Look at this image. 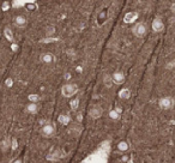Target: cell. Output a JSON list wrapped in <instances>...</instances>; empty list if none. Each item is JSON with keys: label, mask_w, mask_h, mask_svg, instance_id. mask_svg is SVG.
I'll use <instances>...</instances> for the list:
<instances>
[{"label": "cell", "mask_w": 175, "mask_h": 163, "mask_svg": "<svg viewBox=\"0 0 175 163\" xmlns=\"http://www.w3.org/2000/svg\"><path fill=\"white\" fill-rule=\"evenodd\" d=\"M170 11H172V12L175 14V1L173 3V4H172V5H170Z\"/></svg>", "instance_id": "21"}, {"label": "cell", "mask_w": 175, "mask_h": 163, "mask_svg": "<svg viewBox=\"0 0 175 163\" xmlns=\"http://www.w3.org/2000/svg\"><path fill=\"white\" fill-rule=\"evenodd\" d=\"M106 83H107V86H110V83H109V80H113V79L112 78H109V77H108V76H106Z\"/></svg>", "instance_id": "20"}, {"label": "cell", "mask_w": 175, "mask_h": 163, "mask_svg": "<svg viewBox=\"0 0 175 163\" xmlns=\"http://www.w3.org/2000/svg\"><path fill=\"white\" fill-rule=\"evenodd\" d=\"M138 18V13L137 12H128L125 16V22L126 23H131V22L136 21Z\"/></svg>", "instance_id": "11"}, {"label": "cell", "mask_w": 175, "mask_h": 163, "mask_svg": "<svg viewBox=\"0 0 175 163\" xmlns=\"http://www.w3.org/2000/svg\"><path fill=\"white\" fill-rule=\"evenodd\" d=\"M13 163H23V161L21 160V158H17V160H15V161H13Z\"/></svg>", "instance_id": "22"}, {"label": "cell", "mask_w": 175, "mask_h": 163, "mask_svg": "<svg viewBox=\"0 0 175 163\" xmlns=\"http://www.w3.org/2000/svg\"><path fill=\"white\" fill-rule=\"evenodd\" d=\"M15 25L18 28H23L27 25V18L24 16H17L15 17Z\"/></svg>", "instance_id": "9"}, {"label": "cell", "mask_w": 175, "mask_h": 163, "mask_svg": "<svg viewBox=\"0 0 175 163\" xmlns=\"http://www.w3.org/2000/svg\"><path fill=\"white\" fill-rule=\"evenodd\" d=\"M5 36H6V38H8V41H12L13 40V35H12V31H11V29L10 28H5Z\"/></svg>", "instance_id": "15"}, {"label": "cell", "mask_w": 175, "mask_h": 163, "mask_svg": "<svg viewBox=\"0 0 175 163\" xmlns=\"http://www.w3.org/2000/svg\"><path fill=\"white\" fill-rule=\"evenodd\" d=\"M174 99L170 97V96H166V97H162L158 101V106L162 108V109H170L174 107Z\"/></svg>", "instance_id": "3"}, {"label": "cell", "mask_w": 175, "mask_h": 163, "mask_svg": "<svg viewBox=\"0 0 175 163\" xmlns=\"http://www.w3.org/2000/svg\"><path fill=\"white\" fill-rule=\"evenodd\" d=\"M25 110L30 114H36L38 112V106H37V103H35V102H31V103H29L27 106Z\"/></svg>", "instance_id": "10"}, {"label": "cell", "mask_w": 175, "mask_h": 163, "mask_svg": "<svg viewBox=\"0 0 175 163\" xmlns=\"http://www.w3.org/2000/svg\"><path fill=\"white\" fill-rule=\"evenodd\" d=\"M118 149L120 150V151H127L128 150V144L126 142H120L119 145H118Z\"/></svg>", "instance_id": "14"}, {"label": "cell", "mask_w": 175, "mask_h": 163, "mask_svg": "<svg viewBox=\"0 0 175 163\" xmlns=\"http://www.w3.org/2000/svg\"><path fill=\"white\" fill-rule=\"evenodd\" d=\"M166 67H167V70H173L175 67V59H173L172 61H169V63H167V65H166Z\"/></svg>", "instance_id": "18"}, {"label": "cell", "mask_w": 175, "mask_h": 163, "mask_svg": "<svg viewBox=\"0 0 175 163\" xmlns=\"http://www.w3.org/2000/svg\"><path fill=\"white\" fill-rule=\"evenodd\" d=\"M55 34V28L54 27H52V25H49V27H47L46 28V35L47 36H52Z\"/></svg>", "instance_id": "16"}, {"label": "cell", "mask_w": 175, "mask_h": 163, "mask_svg": "<svg viewBox=\"0 0 175 163\" xmlns=\"http://www.w3.org/2000/svg\"><path fill=\"white\" fill-rule=\"evenodd\" d=\"M109 116L112 119H114V120H118V119L120 118V114L118 113V110H112L109 113Z\"/></svg>", "instance_id": "17"}, {"label": "cell", "mask_w": 175, "mask_h": 163, "mask_svg": "<svg viewBox=\"0 0 175 163\" xmlns=\"http://www.w3.org/2000/svg\"><path fill=\"white\" fill-rule=\"evenodd\" d=\"M151 27H152V30L155 33H162L164 30V23L161 18H155L152 21Z\"/></svg>", "instance_id": "5"}, {"label": "cell", "mask_w": 175, "mask_h": 163, "mask_svg": "<svg viewBox=\"0 0 175 163\" xmlns=\"http://www.w3.org/2000/svg\"><path fill=\"white\" fill-rule=\"evenodd\" d=\"M102 113H103L102 108H101V107H98V106H96V107H92V108L90 109L89 115H90L92 119H98V118H101V116H102Z\"/></svg>", "instance_id": "7"}, {"label": "cell", "mask_w": 175, "mask_h": 163, "mask_svg": "<svg viewBox=\"0 0 175 163\" xmlns=\"http://www.w3.org/2000/svg\"><path fill=\"white\" fill-rule=\"evenodd\" d=\"M41 135L46 137V138H49L55 135V127L52 125V124H46L43 127L41 128Z\"/></svg>", "instance_id": "4"}, {"label": "cell", "mask_w": 175, "mask_h": 163, "mask_svg": "<svg viewBox=\"0 0 175 163\" xmlns=\"http://www.w3.org/2000/svg\"><path fill=\"white\" fill-rule=\"evenodd\" d=\"M120 97L121 99H130V96H131V92H130V90L128 89H124V90H121L120 91Z\"/></svg>", "instance_id": "13"}, {"label": "cell", "mask_w": 175, "mask_h": 163, "mask_svg": "<svg viewBox=\"0 0 175 163\" xmlns=\"http://www.w3.org/2000/svg\"><path fill=\"white\" fill-rule=\"evenodd\" d=\"M78 102H79L78 99H76V101H73V102H72V108H73V109H76V108L78 107Z\"/></svg>", "instance_id": "19"}, {"label": "cell", "mask_w": 175, "mask_h": 163, "mask_svg": "<svg viewBox=\"0 0 175 163\" xmlns=\"http://www.w3.org/2000/svg\"><path fill=\"white\" fill-rule=\"evenodd\" d=\"M78 92V85L74 83H67L61 88V94L65 97H72Z\"/></svg>", "instance_id": "1"}, {"label": "cell", "mask_w": 175, "mask_h": 163, "mask_svg": "<svg viewBox=\"0 0 175 163\" xmlns=\"http://www.w3.org/2000/svg\"><path fill=\"white\" fill-rule=\"evenodd\" d=\"M41 61L43 63V64H52L53 61H54V57H53V54L52 53H43L42 55H41Z\"/></svg>", "instance_id": "8"}, {"label": "cell", "mask_w": 175, "mask_h": 163, "mask_svg": "<svg viewBox=\"0 0 175 163\" xmlns=\"http://www.w3.org/2000/svg\"><path fill=\"white\" fill-rule=\"evenodd\" d=\"M10 144H11L10 139H8V138H5V139L1 142V150H2V151H8V148H10Z\"/></svg>", "instance_id": "12"}, {"label": "cell", "mask_w": 175, "mask_h": 163, "mask_svg": "<svg viewBox=\"0 0 175 163\" xmlns=\"http://www.w3.org/2000/svg\"><path fill=\"white\" fill-rule=\"evenodd\" d=\"M112 79H113V83H115V84H122L125 82L124 72H121V71L114 72L113 76H112Z\"/></svg>", "instance_id": "6"}, {"label": "cell", "mask_w": 175, "mask_h": 163, "mask_svg": "<svg viewBox=\"0 0 175 163\" xmlns=\"http://www.w3.org/2000/svg\"><path fill=\"white\" fill-rule=\"evenodd\" d=\"M132 31H133L134 36H137V37H139V38H142V37H144V36L146 35V33H148V28H146L145 23L139 22V23H137V24L133 27Z\"/></svg>", "instance_id": "2"}]
</instances>
